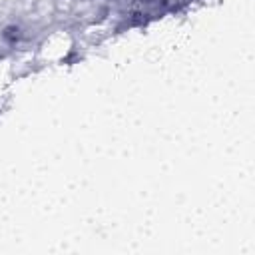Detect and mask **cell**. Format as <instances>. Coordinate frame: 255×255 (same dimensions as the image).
<instances>
[{"mask_svg": "<svg viewBox=\"0 0 255 255\" xmlns=\"http://www.w3.org/2000/svg\"><path fill=\"white\" fill-rule=\"evenodd\" d=\"M2 38L10 44H16L20 38H22V28L20 26H6L4 32H2Z\"/></svg>", "mask_w": 255, "mask_h": 255, "instance_id": "1", "label": "cell"}]
</instances>
